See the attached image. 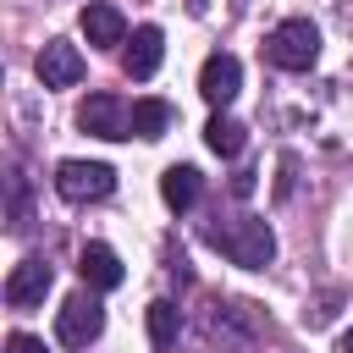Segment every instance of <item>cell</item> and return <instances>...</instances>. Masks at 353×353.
Here are the masks:
<instances>
[{
	"label": "cell",
	"mask_w": 353,
	"mask_h": 353,
	"mask_svg": "<svg viewBox=\"0 0 353 353\" xmlns=\"http://www.w3.org/2000/svg\"><path fill=\"white\" fill-rule=\"evenodd\" d=\"M204 243L210 248H221L232 265H243V270H265L270 259H276V232H270V221L265 215H232V221H210L204 226Z\"/></svg>",
	"instance_id": "cell-1"
},
{
	"label": "cell",
	"mask_w": 353,
	"mask_h": 353,
	"mask_svg": "<svg viewBox=\"0 0 353 353\" xmlns=\"http://www.w3.org/2000/svg\"><path fill=\"white\" fill-rule=\"evenodd\" d=\"M265 61L276 72H309L320 61V28L309 17H287L265 33Z\"/></svg>",
	"instance_id": "cell-2"
},
{
	"label": "cell",
	"mask_w": 353,
	"mask_h": 353,
	"mask_svg": "<svg viewBox=\"0 0 353 353\" xmlns=\"http://www.w3.org/2000/svg\"><path fill=\"white\" fill-rule=\"evenodd\" d=\"M55 193L66 204H99L116 193V171L105 160H61L55 165Z\"/></svg>",
	"instance_id": "cell-3"
},
{
	"label": "cell",
	"mask_w": 353,
	"mask_h": 353,
	"mask_svg": "<svg viewBox=\"0 0 353 353\" xmlns=\"http://www.w3.org/2000/svg\"><path fill=\"white\" fill-rule=\"evenodd\" d=\"M99 331H105V303H99L94 292H72V298L61 303V314H55V336H61L66 347H88Z\"/></svg>",
	"instance_id": "cell-4"
},
{
	"label": "cell",
	"mask_w": 353,
	"mask_h": 353,
	"mask_svg": "<svg viewBox=\"0 0 353 353\" xmlns=\"http://www.w3.org/2000/svg\"><path fill=\"white\" fill-rule=\"evenodd\" d=\"M210 336L221 347H232V353H254V342H259V309L254 303H215Z\"/></svg>",
	"instance_id": "cell-5"
},
{
	"label": "cell",
	"mask_w": 353,
	"mask_h": 353,
	"mask_svg": "<svg viewBox=\"0 0 353 353\" xmlns=\"http://www.w3.org/2000/svg\"><path fill=\"white\" fill-rule=\"evenodd\" d=\"M50 281H55V270H50L39 254H28V259H17L11 276H6V303H11V309H39L44 292H50Z\"/></svg>",
	"instance_id": "cell-6"
},
{
	"label": "cell",
	"mask_w": 353,
	"mask_h": 353,
	"mask_svg": "<svg viewBox=\"0 0 353 353\" xmlns=\"http://www.w3.org/2000/svg\"><path fill=\"white\" fill-rule=\"evenodd\" d=\"M33 72H39V83L44 88H72V83H83V50L77 44H66V39H50L44 50H39V61H33Z\"/></svg>",
	"instance_id": "cell-7"
},
{
	"label": "cell",
	"mask_w": 353,
	"mask_h": 353,
	"mask_svg": "<svg viewBox=\"0 0 353 353\" xmlns=\"http://www.w3.org/2000/svg\"><path fill=\"white\" fill-rule=\"evenodd\" d=\"M127 105L116 99V94H88L83 105H77V127L83 132H94V138H132L127 132Z\"/></svg>",
	"instance_id": "cell-8"
},
{
	"label": "cell",
	"mask_w": 353,
	"mask_h": 353,
	"mask_svg": "<svg viewBox=\"0 0 353 353\" xmlns=\"http://www.w3.org/2000/svg\"><path fill=\"white\" fill-rule=\"evenodd\" d=\"M237 88H243V61H237V55H226V50H221V55H210V61L199 66V94H204L215 110H221V105H232V99H237Z\"/></svg>",
	"instance_id": "cell-9"
},
{
	"label": "cell",
	"mask_w": 353,
	"mask_h": 353,
	"mask_svg": "<svg viewBox=\"0 0 353 353\" xmlns=\"http://www.w3.org/2000/svg\"><path fill=\"white\" fill-rule=\"evenodd\" d=\"M77 22H83V39H88L94 50H116V44H127V17H121L110 0H88Z\"/></svg>",
	"instance_id": "cell-10"
},
{
	"label": "cell",
	"mask_w": 353,
	"mask_h": 353,
	"mask_svg": "<svg viewBox=\"0 0 353 353\" xmlns=\"http://www.w3.org/2000/svg\"><path fill=\"white\" fill-rule=\"evenodd\" d=\"M77 276H83V287L88 292H110V287H121V259H116V248L110 243H83V254H77Z\"/></svg>",
	"instance_id": "cell-11"
},
{
	"label": "cell",
	"mask_w": 353,
	"mask_h": 353,
	"mask_svg": "<svg viewBox=\"0 0 353 353\" xmlns=\"http://www.w3.org/2000/svg\"><path fill=\"white\" fill-rule=\"evenodd\" d=\"M160 55H165V33L154 22H143V28H132V39L121 50V66H127V77H154L160 72Z\"/></svg>",
	"instance_id": "cell-12"
},
{
	"label": "cell",
	"mask_w": 353,
	"mask_h": 353,
	"mask_svg": "<svg viewBox=\"0 0 353 353\" xmlns=\"http://www.w3.org/2000/svg\"><path fill=\"white\" fill-rule=\"evenodd\" d=\"M199 193H204V176H199L193 165H165V176H160V199H165L171 210H193Z\"/></svg>",
	"instance_id": "cell-13"
},
{
	"label": "cell",
	"mask_w": 353,
	"mask_h": 353,
	"mask_svg": "<svg viewBox=\"0 0 353 353\" xmlns=\"http://www.w3.org/2000/svg\"><path fill=\"white\" fill-rule=\"evenodd\" d=\"M143 325H149V342L165 353V347H176V331H182V309H176L171 298H154V303L143 309Z\"/></svg>",
	"instance_id": "cell-14"
},
{
	"label": "cell",
	"mask_w": 353,
	"mask_h": 353,
	"mask_svg": "<svg viewBox=\"0 0 353 353\" xmlns=\"http://www.w3.org/2000/svg\"><path fill=\"white\" fill-rule=\"evenodd\" d=\"M204 143H210L221 160H237V154H243V143H248V127L215 110V116H210V127H204Z\"/></svg>",
	"instance_id": "cell-15"
},
{
	"label": "cell",
	"mask_w": 353,
	"mask_h": 353,
	"mask_svg": "<svg viewBox=\"0 0 353 353\" xmlns=\"http://www.w3.org/2000/svg\"><path fill=\"white\" fill-rule=\"evenodd\" d=\"M165 127H171V105L165 99H132V116H127L132 138H160Z\"/></svg>",
	"instance_id": "cell-16"
},
{
	"label": "cell",
	"mask_w": 353,
	"mask_h": 353,
	"mask_svg": "<svg viewBox=\"0 0 353 353\" xmlns=\"http://www.w3.org/2000/svg\"><path fill=\"white\" fill-rule=\"evenodd\" d=\"M22 226H28V182L11 176V232H22Z\"/></svg>",
	"instance_id": "cell-17"
},
{
	"label": "cell",
	"mask_w": 353,
	"mask_h": 353,
	"mask_svg": "<svg viewBox=\"0 0 353 353\" xmlns=\"http://www.w3.org/2000/svg\"><path fill=\"white\" fill-rule=\"evenodd\" d=\"M6 353H50V347H44L39 336H28V331H11V336H6Z\"/></svg>",
	"instance_id": "cell-18"
},
{
	"label": "cell",
	"mask_w": 353,
	"mask_h": 353,
	"mask_svg": "<svg viewBox=\"0 0 353 353\" xmlns=\"http://www.w3.org/2000/svg\"><path fill=\"white\" fill-rule=\"evenodd\" d=\"M232 193H237V199L254 193V171H237V176H232Z\"/></svg>",
	"instance_id": "cell-19"
},
{
	"label": "cell",
	"mask_w": 353,
	"mask_h": 353,
	"mask_svg": "<svg viewBox=\"0 0 353 353\" xmlns=\"http://www.w3.org/2000/svg\"><path fill=\"white\" fill-rule=\"evenodd\" d=\"M336 353H353V331H347V336H342V342H336Z\"/></svg>",
	"instance_id": "cell-20"
}]
</instances>
